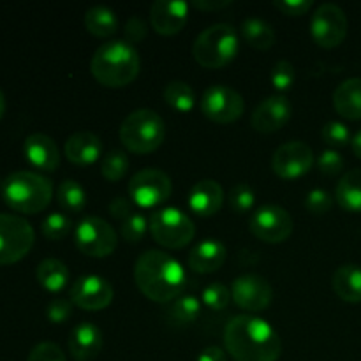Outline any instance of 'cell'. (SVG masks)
I'll return each instance as SVG.
<instances>
[{
  "mask_svg": "<svg viewBox=\"0 0 361 361\" xmlns=\"http://www.w3.org/2000/svg\"><path fill=\"white\" fill-rule=\"evenodd\" d=\"M226 351L236 361H277L282 341L268 321L256 316H236L226 324Z\"/></svg>",
  "mask_w": 361,
  "mask_h": 361,
  "instance_id": "obj_1",
  "label": "cell"
},
{
  "mask_svg": "<svg viewBox=\"0 0 361 361\" xmlns=\"http://www.w3.org/2000/svg\"><path fill=\"white\" fill-rule=\"evenodd\" d=\"M134 281L148 300L168 303L182 293L185 271L182 264L162 250H147L134 267Z\"/></svg>",
  "mask_w": 361,
  "mask_h": 361,
  "instance_id": "obj_2",
  "label": "cell"
},
{
  "mask_svg": "<svg viewBox=\"0 0 361 361\" xmlns=\"http://www.w3.org/2000/svg\"><path fill=\"white\" fill-rule=\"evenodd\" d=\"M140 53L130 42L113 39L94 53L90 62L92 76L104 87L118 88L133 83L140 74Z\"/></svg>",
  "mask_w": 361,
  "mask_h": 361,
  "instance_id": "obj_3",
  "label": "cell"
},
{
  "mask_svg": "<svg viewBox=\"0 0 361 361\" xmlns=\"http://www.w3.org/2000/svg\"><path fill=\"white\" fill-rule=\"evenodd\" d=\"M51 182L39 173L14 171L2 183V200L21 214H39L51 203Z\"/></svg>",
  "mask_w": 361,
  "mask_h": 361,
  "instance_id": "obj_4",
  "label": "cell"
},
{
  "mask_svg": "<svg viewBox=\"0 0 361 361\" xmlns=\"http://www.w3.org/2000/svg\"><path fill=\"white\" fill-rule=\"evenodd\" d=\"M240 42L235 27L229 23H214L204 28L192 44V56L207 69L224 67L238 55Z\"/></svg>",
  "mask_w": 361,
  "mask_h": 361,
  "instance_id": "obj_5",
  "label": "cell"
},
{
  "mask_svg": "<svg viewBox=\"0 0 361 361\" xmlns=\"http://www.w3.org/2000/svg\"><path fill=\"white\" fill-rule=\"evenodd\" d=\"M120 141L134 154H150L157 150L166 137L164 120L154 109H134L120 126Z\"/></svg>",
  "mask_w": 361,
  "mask_h": 361,
  "instance_id": "obj_6",
  "label": "cell"
},
{
  "mask_svg": "<svg viewBox=\"0 0 361 361\" xmlns=\"http://www.w3.org/2000/svg\"><path fill=\"white\" fill-rule=\"evenodd\" d=\"M150 231L155 242L166 249H182L192 242L196 235L189 215L175 207L159 208L150 217Z\"/></svg>",
  "mask_w": 361,
  "mask_h": 361,
  "instance_id": "obj_7",
  "label": "cell"
},
{
  "mask_svg": "<svg viewBox=\"0 0 361 361\" xmlns=\"http://www.w3.org/2000/svg\"><path fill=\"white\" fill-rule=\"evenodd\" d=\"M35 233L20 215L0 214V264H13L32 250Z\"/></svg>",
  "mask_w": 361,
  "mask_h": 361,
  "instance_id": "obj_8",
  "label": "cell"
},
{
  "mask_svg": "<svg viewBox=\"0 0 361 361\" xmlns=\"http://www.w3.org/2000/svg\"><path fill=\"white\" fill-rule=\"evenodd\" d=\"M74 242H76L78 249L87 256L106 257L113 254V250L118 245V235L104 219L90 215L76 226Z\"/></svg>",
  "mask_w": 361,
  "mask_h": 361,
  "instance_id": "obj_9",
  "label": "cell"
},
{
  "mask_svg": "<svg viewBox=\"0 0 361 361\" xmlns=\"http://www.w3.org/2000/svg\"><path fill=\"white\" fill-rule=\"evenodd\" d=\"M173 183L168 173L157 168H147L137 171L129 180V196L136 204L145 208L157 207L171 196Z\"/></svg>",
  "mask_w": 361,
  "mask_h": 361,
  "instance_id": "obj_10",
  "label": "cell"
},
{
  "mask_svg": "<svg viewBox=\"0 0 361 361\" xmlns=\"http://www.w3.org/2000/svg\"><path fill=\"white\" fill-rule=\"evenodd\" d=\"M201 111L217 123H233L245 111V102L240 92L228 85H212L201 97Z\"/></svg>",
  "mask_w": 361,
  "mask_h": 361,
  "instance_id": "obj_11",
  "label": "cell"
},
{
  "mask_svg": "<svg viewBox=\"0 0 361 361\" xmlns=\"http://www.w3.org/2000/svg\"><path fill=\"white\" fill-rule=\"evenodd\" d=\"M310 34L321 48H335L348 35V16L337 4H321L312 14Z\"/></svg>",
  "mask_w": 361,
  "mask_h": 361,
  "instance_id": "obj_12",
  "label": "cell"
},
{
  "mask_svg": "<svg viewBox=\"0 0 361 361\" xmlns=\"http://www.w3.org/2000/svg\"><path fill=\"white\" fill-rule=\"evenodd\" d=\"M293 219L286 208L277 204H264L250 217V231L256 238L268 243H281L293 233Z\"/></svg>",
  "mask_w": 361,
  "mask_h": 361,
  "instance_id": "obj_13",
  "label": "cell"
},
{
  "mask_svg": "<svg viewBox=\"0 0 361 361\" xmlns=\"http://www.w3.org/2000/svg\"><path fill=\"white\" fill-rule=\"evenodd\" d=\"M231 298L243 310L259 312L267 309L274 300L270 282L257 274H245L235 279L231 286Z\"/></svg>",
  "mask_w": 361,
  "mask_h": 361,
  "instance_id": "obj_14",
  "label": "cell"
},
{
  "mask_svg": "<svg viewBox=\"0 0 361 361\" xmlns=\"http://www.w3.org/2000/svg\"><path fill=\"white\" fill-rule=\"evenodd\" d=\"M314 164V152L303 141H288L275 150L271 157V169L281 178H298Z\"/></svg>",
  "mask_w": 361,
  "mask_h": 361,
  "instance_id": "obj_15",
  "label": "cell"
},
{
  "mask_svg": "<svg viewBox=\"0 0 361 361\" xmlns=\"http://www.w3.org/2000/svg\"><path fill=\"white\" fill-rule=\"evenodd\" d=\"M69 300L83 310H102L113 302V288L99 275H83L71 288Z\"/></svg>",
  "mask_w": 361,
  "mask_h": 361,
  "instance_id": "obj_16",
  "label": "cell"
},
{
  "mask_svg": "<svg viewBox=\"0 0 361 361\" xmlns=\"http://www.w3.org/2000/svg\"><path fill=\"white\" fill-rule=\"evenodd\" d=\"M291 111V102L286 95H270L256 106L250 123L257 133H275L288 123Z\"/></svg>",
  "mask_w": 361,
  "mask_h": 361,
  "instance_id": "obj_17",
  "label": "cell"
},
{
  "mask_svg": "<svg viewBox=\"0 0 361 361\" xmlns=\"http://www.w3.org/2000/svg\"><path fill=\"white\" fill-rule=\"evenodd\" d=\"M189 6L182 0H155L150 7V21L155 32L162 35L178 34L187 23Z\"/></svg>",
  "mask_w": 361,
  "mask_h": 361,
  "instance_id": "obj_18",
  "label": "cell"
},
{
  "mask_svg": "<svg viewBox=\"0 0 361 361\" xmlns=\"http://www.w3.org/2000/svg\"><path fill=\"white\" fill-rule=\"evenodd\" d=\"M69 353L76 361H90L97 358L102 349V331L94 323H80L69 335Z\"/></svg>",
  "mask_w": 361,
  "mask_h": 361,
  "instance_id": "obj_19",
  "label": "cell"
},
{
  "mask_svg": "<svg viewBox=\"0 0 361 361\" xmlns=\"http://www.w3.org/2000/svg\"><path fill=\"white\" fill-rule=\"evenodd\" d=\"M25 157L34 168L53 173L60 164V152L55 141L41 133L30 134L23 145Z\"/></svg>",
  "mask_w": 361,
  "mask_h": 361,
  "instance_id": "obj_20",
  "label": "cell"
},
{
  "mask_svg": "<svg viewBox=\"0 0 361 361\" xmlns=\"http://www.w3.org/2000/svg\"><path fill=\"white\" fill-rule=\"evenodd\" d=\"M224 203V190L221 183L215 180H201L190 189L189 194V207L194 214L201 217H210L221 210Z\"/></svg>",
  "mask_w": 361,
  "mask_h": 361,
  "instance_id": "obj_21",
  "label": "cell"
},
{
  "mask_svg": "<svg viewBox=\"0 0 361 361\" xmlns=\"http://www.w3.org/2000/svg\"><path fill=\"white\" fill-rule=\"evenodd\" d=\"M101 140L95 134L88 133V130H78V133L71 134L67 137L66 145H63V154H66V157L73 164L80 166L94 164L101 157Z\"/></svg>",
  "mask_w": 361,
  "mask_h": 361,
  "instance_id": "obj_22",
  "label": "cell"
},
{
  "mask_svg": "<svg viewBox=\"0 0 361 361\" xmlns=\"http://www.w3.org/2000/svg\"><path fill=\"white\" fill-rule=\"evenodd\" d=\"M226 257L228 250L224 243L215 238H207L190 250L189 267L197 274H212L226 263Z\"/></svg>",
  "mask_w": 361,
  "mask_h": 361,
  "instance_id": "obj_23",
  "label": "cell"
},
{
  "mask_svg": "<svg viewBox=\"0 0 361 361\" xmlns=\"http://www.w3.org/2000/svg\"><path fill=\"white\" fill-rule=\"evenodd\" d=\"M334 108L344 118H361V78H349L335 88Z\"/></svg>",
  "mask_w": 361,
  "mask_h": 361,
  "instance_id": "obj_24",
  "label": "cell"
},
{
  "mask_svg": "<svg viewBox=\"0 0 361 361\" xmlns=\"http://www.w3.org/2000/svg\"><path fill=\"white\" fill-rule=\"evenodd\" d=\"M335 295L349 303L361 302V267L358 264H342L331 277Z\"/></svg>",
  "mask_w": 361,
  "mask_h": 361,
  "instance_id": "obj_25",
  "label": "cell"
},
{
  "mask_svg": "<svg viewBox=\"0 0 361 361\" xmlns=\"http://www.w3.org/2000/svg\"><path fill=\"white\" fill-rule=\"evenodd\" d=\"M337 203L344 208L345 212L360 214L361 212V168L351 169L344 173V176L338 182L337 190H335Z\"/></svg>",
  "mask_w": 361,
  "mask_h": 361,
  "instance_id": "obj_26",
  "label": "cell"
},
{
  "mask_svg": "<svg viewBox=\"0 0 361 361\" xmlns=\"http://www.w3.org/2000/svg\"><path fill=\"white\" fill-rule=\"evenodd\" d=\"M85 28L97 37H109L118 30V18L115 11L106 6H92L83 16Z\"/></svg>",
  "mask_w": 361,
  "mask_h": 361,
  "instance_id": "obj_27",
  "label": "cell"
},
{
  "mask_svg": "<svg viewBox=\"0 0 361 361\" xmlns=\"http://www.w3.org/2000/svg\"><path fill=\"white\" fill-rule=\"evenodd\" d=\"M37 281L46 291L59 293L69 282V268L55 257H48V259L41 261L37 267Z\"/></svg>",
  "mask_w": 361,
  "mask_h": 361,
  "instance_id": "obj_28",
  "label": "cell"
},
{
  "mask_svg": "<svg viewBox=\"0 0 361 361\" xmlns=\"http://www.w3.org/2000/svg\"><path fill=\"white\" fill-rule=\"evenodd\" d=\"M243 39L256 49H270L275 42V30L268 21L250 16L242 21L240 27Z\"/></svg>",
  "mask_w": 361,
  "mask_h": 361,
  "instance_id": "obj_29",
  "label": "cell"
},
{
  "mask_svg": "<svg viewBox=\"0 0 361 361\" xmlns=\"http://www.w3.org/2000/svg\"><path fill=\"white\" fill-rule=\"evenodd\" d=\"M56 201L62 210L80 214L87 207V192L76 180H63L56 189Z\"/></svg>",
  "mask_w": 361,
  "mask_h": 361,
  "instance_id": "obj_30",
  "label": "cell"
},
{
  "mask_svg": "<svg viewBox=\"0 0 361 361\" xmlns=\"http://www.w3.org/2000/svg\"><path fill=\"white\" fill-rule=\"evenodd\" d=\"M201 312V303L196 296H180L173 302V305L168 310V319L169 323L175 326H185L190 324L192 321L197 319Z\"/></svg>",
  "mask_w": 361,
  "mask_h": 361,
  "instance_id": "obj_31",
  "label": "cell"
},
{
  "mask_svg": "<svg viewBox=\"0 0 361 361\" xmlns=\"http://www.w3.org/2000/svg\"><path fill=\"white\" fill-rule=\"evenodd\" d=\"M164 99L171 108L182 113L190 111L194 108V102H196V95H194V90L190 88V85L180 80L169 81L166 85Z\"/></svg>",
  "mask_w": 361,
  "mask_h": 361,
  "instance_id": "obj_32",
  "label": "cell"
},
{
  "mask_svg": "<svg viewBox=\"0 0 361 361\" xmlns=\"http://www.w3.org/2000/svg\"><path fill=\"white\" fill-rule=\"evenodd\" d=\"M127 168H129V159H127V155L122 150L108 152L101 161L102 176L106 180H111V182L123 178Z\"/></svg>",
  "mask_w": 361,
  "mask_h": 361,
  "instance_id": "obj_33",
  "label": "cell"
},
{
  "mask_svg": "<svg viewBox=\"0 0 361 361\" xmlns=\"http://www.w3.org/2000/svg\"><path fill=\"white\" fill-rule=\"evenodd\" d=\"M229 207L236 214H245L250 208L254 207V201H256V192L250 185L247 183H236L231 190H229Z\"/></svg>",
  "mask_w": 361,
  "mask_h": 361,
  "instance_id": "obj_34",
  "label": "cell"
},
{
  "mask_svg": "<svg viewBox=\"0 0 361 361\" xmlns=\"http://www.w3.org/2000/svg\"><path fill=\"white\" fill-rule=\"evenodd\" d=\"M73 228V221L63 214H49L42 221V235L48 240H62L69 235Z\"/></svg>",
  "mask_w": 361,
  "mask_h": 361,
  "instance_id": "obj_35",
  "label": "cell"
},
{
  "mask_svg": "<svg viewBox=\"0 0 361 361\" xmlns=\"http://www.w3.org/2000/svg\"><path fill=\"white\" fill-rule=\"evenodd\" d=\"M150 228V224L147 222V219L141 214H133L130 217H127L126 221L122 222V228H120V233H122L123 240L129 243H137L140 240H143V236L147 235V229Z\"/></svg>",
  "mask_w": 361,
  "mask_h": 361,
  "instance_id": "obj_36",
  "label": "cell"
},
{
  "mask_svg": "<svg viewBox=\"0 0 361 361\" xmlns=\"http://www.w3.org/2000/svg\"><path fill=\"white\" fill-rule=\"evenodd\" d=\"M203 302L204 305L214 310L226 309L229 305V302H231V289H228L221 282H214V284L204 288Z\"/></svg>",
  "mask_w": 361,
  "mask_h": 361,
  "instance_id": "obj_37",
  "label": "cell"
},
{
  "mask_svg": "<svg viewBox=\"0 0 361 361\" xmlns=\"http://www.w3.org/2000/svg\"><path fill=\"white\" fill-rule=\"evenodd\" d=\"M321 136H323L324 143L330 145V147L341 148L345 147L351 140V133H349L348 126L337 120H331V122L324 123L323 130H321Z\"/></svg>",
  "mask_w": 361,
  "mask_h": 361,
  "instance_id": "obj_38",
  "label": "cell"
},
{
  "mask_svg": "<svg viewBox=\"0 0 361 361\" xmlns=\"http://www.w3.org/2000/svg\"><path fill=\"white\" fill-rule=\"evenodd\" d=\"M270 80L277 90L281 92L288 90L296 80L295 66H293L291 62H288V60H279V62L274 66V69H271Z\"/></svg>",
  "mask_w": 361,
  "mask_h": 361,
  "instance_id": "obj_39",
  "label": "cell"
},
{
  "mask_svg": "<svg viewBox=\"0 0 361 361\" xmlns=\"http://www.w3.org/2000/svg\"><path fill=\"white\" fill-rule=\"evenodd\" d=\"M316 164L323 175L334 176L338 175V173L344 169V157H342L337 150H334V148H328V150L321 152Z\"/></svg>",
  "mask_w": 361,
  "mask_h": 361,
  "instance_id": "obj_40",
  "label": "cell"
},
{
  "mask_svg": "<svg viewBox=\"0 0 361 361\" xmlns=\"http://www.w3.org/2000/svg\"><path fill=\"white\" fill-rule=\"evenodd\" d=\"M334 207V197L330 196V192L324 189H314L307 194L305 197V208L309 212L316 215H323L326 212L331 210Z\"/></svg>",
  "mask_w": 361,
  "mask_h": 361,
  "instance_id": "obj_41",
  "label": "cell"
},
{
  "mask_svg": "<svg viewBox=\"0 0 361 361\" xmlns=\"http://www.w3.org/2000/svg\"><path fill=\"white\" fill-rule=\"evenodd\" d=\"M27 361H66V355L53 342H41L32 349Z\"/></svg>",
  "mask_w": 361,
  "mask_h": 361,
  "instance_id": "obj_42",
  "label": "cell"
},
{
  "mask_svg": "<svg viewBox=\"0 0 361 361\" xmlns=\"http://www.w3.org/2000/svg\"><path fill=\"white\" fill-rule=\"evenodd\" d=\"M73 314V302L67 298H53L46 309V316L51 323L60 324L67 321Z\"/></svg>",
  "mask_w": 361,
  "mask_h": 361,
  "instance_id": "obj_43",
  "label": "cell"
},
{
  "mask_svg": "<svg viewBox=\"0 0 361 361\" xmlns=\"http://www.w3.org/2000/svg\"><path fill=\"white\" fill-rule=\"evenodd\" d=\"M147 32H148V25L145 23L143 18L140 16H130L127 20L126 28H123V34H126L127 42L130 44H136V42H141L145 37H147Z\"/></svg>",
  "mask_w": 361,
  "mask_h": 361,
  "instance_id": "obj_44",
  "label": "cell"
},
{
  "mask_svg": "<svg viewBox=\"0 0 361 361\" xmlns=\"http://www.w3.org/2000/svg\"><path fill=\"white\" fill-rule=\"evenodd\" d=\"M109 214L116 219V221H126L127 217L134 214V201L126 196H116L115 200L109 203Z\"/></svg>",
  "mask_w": 361,
  "mask_h": 361,
  "instance_id": "obj_45",
  "label": "cell"
},
{
  "mask_svg": "<svg viewBox=\"0 0 361 361\" xmlns=\"http://www.w3.org/2000/svg\"><path fill=\"white\" fill-rule=\"evenodd\" d=\"M275 7L288 16H300L312 7V0H275Z\"/></svg>",
  "mask_w": 361,
  "mask_h": 361,
  "instance_id": "obj_46",
  "label": "cell"
},
{
  "mask_svg": "<svg viewBox=\"0 0 361 361\" xmlns=\"http://www.w3.org/2000/svg\"><path fill=\"white\" fill-rule=\"evenodd\" d=\"M196 361H228V358H226V353L221 348H217V345H208V348H204L200 353Z\"/></svg>",
  "mask_w": 361,
  "mask_h": 361,
  "instance_id": "obj_47",
  "label": "cell"
},
{
  "mask_svg": "<svg viewBox=\"0 0 361 361\" xmlns=\"http://www.w3.org/2000/svg\"><path fill=\"white\" fill-rule=\"evenodd\" d=\"M231 0H196L194 7L201 11H221L228 7Z\"/></svg>",
  "mask_w": 361,
  "mask_h": 361,
  "instance_id": "obj_48",
  "label": "cell"
},
{
  "mask_svg": "<svg viewBox=\"0 0 361 361\" xmlns=\"http://www.w3.org/2000/svg\"><path fill=\"white\" fill-rule=\"evenodd\" d=\"M353 152L356 154V157L361 159V129L353 137Z\"/></svg>",
  "mask_w": 361,
  "mask_h": 361,
  "instance_id": "obj_49",
  "label": "cell"
},
{
  "mask_svg": "<svg viewBox=\"0 0 361 361\" xmlns=\"http://www.w3.org/2000/svg\"><path fill=\"white\" fill-rule=\"evenodd\" d=\"M4 113H6V97H4L2 90H0V118L4 116Z\"/></svg>",
  "mask_w": 361,
  "mask_h": 361,
  "instance_id": "obj_50",
  "label": "cell"
}]
</instances>
